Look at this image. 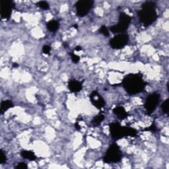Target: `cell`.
Here are the masks:
<instances>
[{"label": "cell", "mask_w": 169, "mask_h": 169, "mask_svg": "<svg viewBox=\"0 0 169 169\" xmlns=\"http://www.w3.org/2000/svg\"><path fill=\"white\" fill-rule=\"evenodd\" d=\"M130 16L125 13H121L119 16V22L117 25H113L110 27V31L113 33H120L126 31L130 24Z\"/></svg>", "instance_id": "obj_5"}, {"label": "cell", "mask_w": 169, "mask_h": 169, "mask_svg": "<svg viewBox=\"0 0 169 169\" xmlns=\"http://www.w3.org/2000/svg\"><path fill=\"white\" fill-rule=\"evenodd\" d=\"M122 83L125 90L129 95H136L143 91L147 85L142 75L139 73H130L126 75Z\"/></svg>", "instance_id": "obj_1"}, {"label": "cell", "mask_w": 169, "mask_h": 169, "mask_svg": "<svg viewBox=\"0 0 169 169\" xmlns=\"http://www.w3.org/2000/svg\"><path fill=\"white\" fill-rule=\"evenodd\" d=\"M75 50L76 51H80V50H82V48H81V46H77V47L75 48Z\"/></svg>", "instance_id": "obj_26"}, {"label": "cell", "mask_w": 169, "mask_h": 169, "mask_svg": "<svg viewBox=\"0 0 169 169\" xmlns=\"http://www.w3.org/2000/svg\"><path fill=\"white\" fill-rule=\"evenodd\" d=\"M15 5L12 1L10 0H1V17L3 19H9L12 13Z\"/></svg>", "instance_id": "obj_9"}, {"label": "cell", "mask_w": 169, "mask_h": 169, "mask_svg": "<svg viewBox=\"0 0 169 169\" xmlns=\"http://www.w3.org/2000/svg\"><path fill=\"white\" fill-rule=\"evenodd\" d=\"M160 100V95L157 92L151 94L146 99L144 107L148 114H151L157 108Z\"/></svg>", "instance_id": "obj_6"}, {"label": "cell", "mask_w": 169, "mask_h": 169, "mask_svg": "<svg viewBox=\"0 0 169 169\" xmlns=\"http://www.w3.org/2000/svg\"><path fill=\"white\" fill-rule=\"evenodd\" d=\"M47 29L51 32H56L59 27V22L56 20H51L46 24Z\"/></svg>", "instance_id": "obj_15"}, {"label": "cell", "mask_w": 169, "mask_h": 169, "mask_svg": "<svg viewBox=\"0 0 169 169\" xmlns=\"http://www.w3.org/2000/svg\"><path fill=\"white\" fill-rule=\"evenodd\" d=\"M104 120H105V116L102 114H99V115L96 116L95 117H94L93 119H92V124H93L95 126H99V125H100Z\"/></svg>", "instance_id": "obj_16"}, {"label": "cell", "mask_w": 169, "mask_h": 169, "mask_svg": "<svg viewBox=\"0 0 169 169\" xmlns=\"http://www.w3.org/2000/svg\"><path fill=\"white\" fill-rule=\"evenodd\" d=\"M139 21L145 26H149L157 20L158 15L156 11L155 3L153 2H146L139 11Z\"/></svg>", "instance_id": "obj_2"}, {"label": "cell", "mask_w": 169, "mask_h": 169, "mask_svg": "<svg viewBox=\"0 0 169 169\" xmlns=\"http://www.w3.org/2000/svg\"><path fill=\"white\" fill-rule=\"evenodd\" d=\"M157 127L155 125L153 124H152L151 126L149 128H147L146 130H149V131H151V132H156L157 131Z\"/></svg>", "instance_id": "obj_24"}, {"label": "cell", "mask_w": 169, "mask_h": 169, "mask_svg": "<svg viewBox=\"0 0 169 169\" xmlns=\"http://www.w3.org/2000/svg\"><path fill=\"white\" fill-rule=\"evenodd\" d=\"M168 105H169V99H168L164 102H163L161 105L162 110L165 114L168 113Z\"/></svg>", "instance_id": "obj_17"}, {"label": "cell", "mask_w": 169, "mask_h": 169, "mask_svg": "<svg viewBox=\"0 0 169 169\" xmlns=\"http://www.w3.org/2000/svg\"><path fill=\"white\" fill-rule=\"evenodd\" d=\"M68 87L72 92H78L83 89V83L76 80H72L68 83Z\"/></svg>", "instance_id": "obj_11"}, {"label": "cell", "mask_w": 169, "mask_h": 169, "mask_svg": "<svg viewBox=\"0 0 169 169\" xmlns=\"http://www.w3.org/2000/svg\"><path fill=\"white\" fill-rule=\"evenodd\" d=\"M38 5H39V7H40L42 9L46 10L49 9V4L46 2H45V1H41V2H38Z\"/></svg>", "instance_id": "obj_20"}, {"label": "cell", "mask_w": 169, "mask_h": 169, "mask_svg": "<svg viewBox=\"0 0 169 169\" xmlns=\"http://www.w3.org/2000/svg\"><path fill=\"white\" fill-rule=\"evenodd\" d=\"M70 55H71V58H72V60L73 61V62L75 63H77L79 62L80 60V57L76 55V54H73V53H71L70 54Z\"/></svg>", "instance_id": "obj_21"}, {"label": "cell", "mask_w": 169, "mask_h": 169, "mask_svg": "<svg viewBox=\"0 0 169 169\" xmlns=\"http://www.w3.org/2000/svg\"><path fill=\"white\" fill-rule=\"evenodd\" d=\"M129 41V36L127 34H119L110 40V45L114 49H121L126 46Z\"/></svg>", "instance_id": "obj_8"}, {"label": "cell", "mask_w": 169, "mask_h": 169, "mask_svg": "<svg viewBox=\"0 0 169 169\" xmlns=\"http://www.w3.org/2000/svg\"><path fill=\"white\" fill-rule=\"evenodd\" d=\"M13 106H14L13 103L12 102V101L6 100L2 101L1 103V110H0L1 114H4L7 110H9V108H13Z\"/></svg>", "instance_id": "obj_13"}, {"label": "cell", "mask_w": 169, "mask_h": 169, "mask_svg": "<svg viewBox=\"0 0 169 169\" xmlns=\"http://www.w3.org/2000/svg\"><path fill=\"white\" fill-rule=\"evenodd\" d=\"M21 155L24 159L29 161H35L37 159L34 153L31 151H23L21 153Z\"/></svg>", "instance_id": "obj_14"}, {"label": "cell", "mask_w": 169, "mask_h": 169, "mask_svg": "<svg viewBox=\"0 0 169 169\" xmlns=\"http://www.w3.org/2000/svg\"><path fill=\"white\" fill-rule=\"evenodd\" d=\"M7 161V157L3 149H0V164H4Z\"/></svg>", "instance_id": "obj_18"}, {"label": "cell", "mask_w": 169, "mask_h": 169, "mask_svg": "<svg viewBox=\"0 0 169 169\" xmlns=\"http://www.w3.org/2000/svg\"><path fill=\"white\" fill-rule=\"evenodd\" d=\"M99 32L101 33L102 35H103L105 36H109V31L107 29V27L105 25H103L101 27V29L99 30Z\"/></svg>", "instance_id": "obj_19"}, {"label": "cell", "mask_w": 169, "mask_h": 169, "mask_svg": "<svg viewBox=\"0 0 169 169\" xmlns=\"http://www.w3.org/2000/svg\"><path fill=\"white\" fill-rule=\"evenodd\" d=\"M122 154L119 147L116 144L111 145L108 149L103 161L106 163L118 162L122 159Z\"/></svg>", "instance_id": "obj_4"}, {"label": "cell", "mask_w": 169, "mask_h": 169, "mask_svg": "<svg viewBox=\"0 0 169 169\" xmlns=\"http://www.w3.org/2000/svg\"><path fill=\"white\" fill-rule=\"evenodd\" d=\"M91 102L97 109H101L105 106V101L102 96L96 91H94L91 92L89 96Z\"/></svg>", "instance_id": "obj_10"}, {"label": "cell", "mask_w": 169, "mask_h": 169, "mask_svg": "<svg viewBox=\"0 0 169 169\" xmlns=\"http://www.w3.org/2000/svg\"><path fill=\"white\" fill-rule=\"evenodd\" d=\"M42 51L45 54H50V52L51 51V47L48 45H45L42 48Z\"/></svg>", "instance_id": "obj_22"}, {"label": "cell", "mask_w": 169, "mask_h": 169, "mask_svg": "<svg viewBox=\"0 0 169 169\" xmlns=\"http://www.w3.org/2000/svg\"><path fill=\"white\" fill-rule=\"evenodd\" d=\"M113 112L117 117L121 120L126 119L128 116V114L122 106H117L113 109Z\"/></svg>", "instance_id": "obj_12"}, {"label": "cell", "mask_w": 169, "mask_h": 169, "mask_svg": "<svg viewBox=\"0 0 169 169\" xmlns=\"http://www.w3.org/2000/svg\"><path fill=\"white\" fill-rule=\"evenodd\" d=\"M15 168L16 169H26L28 167H27L26 164H25V162H19Z\"/></svg>", "instance_id": "obj_23"}, {"label": "cell", "mask_w": 169, "mask_h": 169, "mask_svg": "<svg viewBox=\"0 0 169 169\" xmlns=\"http://www.w3.org/2000/svg\"><path fill=\"white\" fill-rule=\"evenodd\" d=\"M94 2L91 0H81L79 1L75 4L76 10H77V15L79 17H83L88 14L89 11L93 6Z\"/></svg>", "instance_id": "obj_7"}, {"label": "cell", "mask_w": 169, "mask_h": 169, "mask_svg": "<svg viewBox=\"0 0 169 169\" xmlns=\"http://www.w3.org/2000/svg\"><path fill=\"white\" fill-rule=\"evenodd\" d=\"M13 68H18V67H19V65H18V63H14L13 64Z\"/></svg>", "instance_id": "obj_27"}, {"label": "cell", "mask_w": 169, "mask_h": 169, "mask_svg": "<svg viewBox=\"0 0 169 169\" xmlns=\"http://www.w3.org/2000/svg\"><path fill=\"white\" fill-rule=\"evenodd\" d=\"M109 128H110V132L112 138L115 140L121 139L125 136L135 137L138 134L137 131L135 129L126 126H122L120 124L117 122L110 124Z\"/></svg>", "instance_id": "obj_3"}, {"label": "cell", "mask_w": 169, "mask_h": 169, "mask_svg": "<svg viewBox=\"0 0 169 169\" xmlns=\"http://www.w3.org/2000/svg\"><path fill=\"white\" fill-rule=\"evenodd\" d=\"M75 128L76 129L78 130V131L81 130V126H79V124L78 122H76V123L75 124Z\"/></svg>", "instance_id": "obj_25"}]
</instances>
